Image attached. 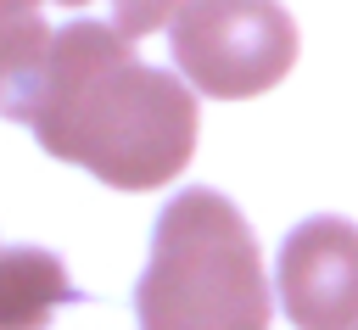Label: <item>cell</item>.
I'll return each instance as SVG.
<instances>
[{
	"label": "cell",
	"instance_id": "obj_1",
	"mask_svg": "<svg viewBox=\"0 0 358 330\" xmlns=\"http://www.w3.org/2000/svg\"><path fill=\"white\" fill-rule=\"evenodd\" d=\"M34 140L90 168L112 190H157L196 157V95L179 73L151 67L106 22L56 28Z\"/></svg>",
	"mask_w": 358,
	"mask_h": 330
},
{
	"label": "cell",
	"instance_id": "obj_2",
	"mask_svg": "<svg viewBox=\"0 0 358 330\" xmlns=\"http://www.w3.org/2000/svg\"><path fill=\"white\" fill-rule=\"evenodd\" d=\"M140 330H268L263 252L218 190H179L134 285Z\"/></svg>",
	"mask_w": 358,
	"mask_h": 330
},
{
	"label": "cell",
	"instance_id": "obj_3",
	"mask_svg": "<svg viewBox=\"0 0 358 330\" xmlns=\"http://www.w3.org/2000/svg\"><path fill=\"white\" fill-rule=\"evenodd\" d=\"M168 34L179 78L218 101L263 95L296 62V22L280 0H190Z\"/></svg>",
	"mask_w": 358,
	"mask_h": 330
},
{
	"label": "cell",
	"instance_id": "obj_4",
	"mask_svg": "<svg viewBox=\"0 0 358 330\" xmlns=\"http://www.w3.org/2000/svg\"><path fill=\"white\" fill-rule=\"evenodd\" d=\"M280 308L296 330H358V224L308 218L280 246Z\"/></svg>",
	"mask_w": 358,
	"mask_h": 330
},
{
	"label": "cell",
	"instance_id": "obj_5",
	"mask_svg": "<svg viewBox=\"0 0 358 330\" xmlns=\"http://www.w3.org/2000/svg\"><path fill=\"white\" fill-rule=\"evenodd\" d=\"M50 45H56V28H45V17L0 11V117L34 123Z\"/></svg>",
	"mask_w": 358,
	"mask_h": 330
},
{
	"label": "cell",
	"instance_id": "obj_6",
	"mask_svg": "<svg viewBox=\"0 0 358 330\" xmlns=\"http://www.w3.org/2000/svg\"><path fill=\"white\" fill-rule=\"evenodd\" d=\"M190 0H112V28L123 39H145L157 28H173Z\"/></svg>",
	"mask_w": 358,
	"mask_h": 330
},
{
	"label": "cell",
	"instance_id": "obj_7",
	"mask_svg": "<svg viewBox=\"0 0 358 330\" xmlns=\"http://www.w3.org/2000/svg\"><path fill=\"white\" fill-rule=\"evenodd\" d=\"M39 0H0V11H34Z\"/></svg>",
	"mask_w": 358,
	"mask_h": 330
},
{
	"label": "cell",
	"instance_id": "obj_8",
	"mask_svg": "<svg viewBox=\"0 0 358 330\" xmlns=\"http://www.w3.org/2000/svg\"><path fill=\"white\" fill-rule=\"evenodd\" d=\"M62 6H84V0H62Z\"/></svg>",
	"mask_w": 358,
	"mask_h": 330
}]
</instances>
